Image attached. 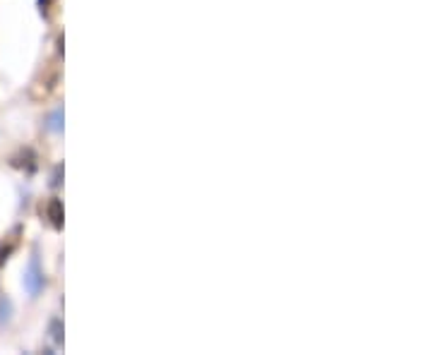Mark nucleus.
<instances>
[{
  "label": "nucleus",
  "instance_id": "obj_8",
  "mask_svg": "<svg viewBox=\"0 0 433 355\" xmlns=\"http://www.w3.org/2000/svg\"><path fill=\"white\" fill-rule=\"evenodd\" d=\"M60 178H63V166H60V163H58V166L53 168V176H51V188H58V185H60Z\"/></svg>",
  "mask_w": 433,
  "mask_h": 355
},
{
  "label": "nucleus",
  "instance_id": "obj_5",
  "mask_svg": "<svg viewBox=\"0 0 433 355\" xmlns=\"http://www.w3.org/2000/svg\"><path fill=\"white\" fill-rule=\"evenodd\" d=\"M48 336H51V341H53L55 346H63V322H60L58 317L51 319V324H48Z\"/></svg>",
  "mask_w": 433,
  "mask_h": 355
},
{
  "label": "nucleus",
  "instance_id": "obj_9",
  "mask_svg": "<svg viewBox=\"0 0 433 355\" xmlns=\"http://www.w3.org/2000/svg\"><path fill=\"white\" fill-rule=\"evenodd\" d=\"M36 3H39V8H41V10H46L48 5L53 3V0H36Z\"/></svg>",
  "mask_w": 433,
  "mask_h": 355
},
{
  "label": "nucleus",
  "instance_id": "obj_1",
  "mask_svg": "<svg viewBox=\"0 0 433 355\" xmlns=\"http://www.w3.org/2000/svg\"><path fill=\"white\" fill-rule=\"evenodd\" d=\"M22 284H25V291L29 293V298H36L39 293L44 291V286H46V276H44V269H41V262H39L36 252H34L29 264H27Z\"/></svg>",
  "mask_w": 433,
  "mask_h": 355
},
{
  "label": "nucleus",
  "instance_id": "obj_3",
  "mask_svg": "<svg viewBox=\"0 0 433 355\" xmlns=\"http://www.w3.org/2000/svg\"><path fill=\"white\" fill-rule=\"evenodd\" d=\"M44 214H46L48 223L53 226L55 230L63 228V202L58 200V197H51L48 204L44 207Z\"/></svg>",
  "mask_w": 433,
  "mask_h": 355
},
{
  "label": "nucleus",
  "instance_id": "obj_4",
  "mask_svg": "<svg viewBox=\"0 0 433 355\" xmlns=\"http://www.w3.org/2000/svg\"><path fill=\"white\" fill-rule=\"evenodd\" d=\"M44 127H46L48 132H55V134H58L60 130H63V109H55L53 113H48L46 123H44Z\"/></svg>",
  "mask_w": 433,
  "mask_h": 355
},
{
  "label": "nucleus",
  "instance_id": "obj_2",
  "mask_svg": "<svg viewBox=\"0 0 433 355\" xmlns=\"http://www.w3.org/2000/svg\"><path fill=\"white\" fill-rule=\"evenodd\" d=\"M39 159H36V151L34 149H29V146H27V149H20L17 151V154L13 156V159H10V163H13L15 168H22V171H27V173H34L36 171V163Z\"/></svg>",
  "mask_w": 433,
  "mask_h": 355
},
{
  "label": "nucleus",
  "instance_id": "obj_7",
  "mask_svg": "<svg viewBox=\"0 0 433 355\" xmlns=\"http://www.w3.org/2000/svg\"><path fill=\"white\" fill-rule=\"evenodd\" d=\"M15 245H17L15 240L13 242H0V267H3V264L10 259V255L15 252Z\"/></svg>",
  "mask_w": 433,
  "mask_h": 355
},
{
  "label": "nucleus",
  "instance_id": "obj_6",
  "mask_svg": "<svg viewBox=\"0 0 433 355\" xmlns=\"http://www.w3.org/2000/svg\"><path fill=\"white\" fill-rule=\"evenodd\" d=\"M10 317H13V302L5 295H0V324H8Z\"/></svg>",
  "mask_w": 433,
  "mask_h": 355
}]
</instances>
